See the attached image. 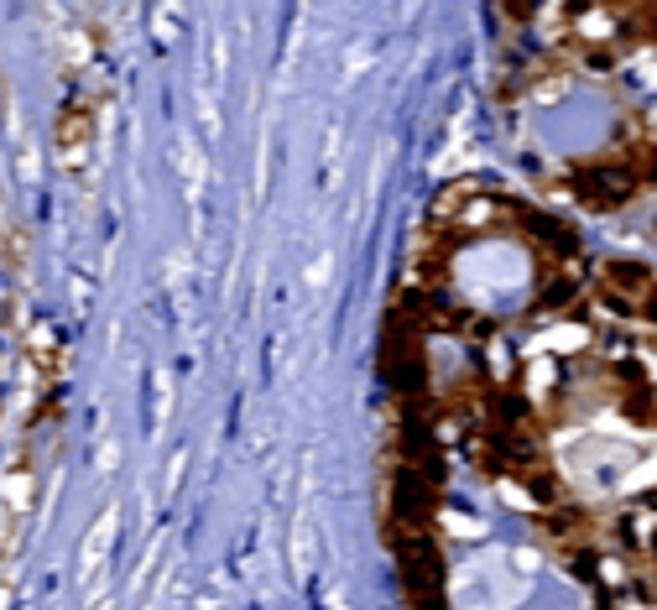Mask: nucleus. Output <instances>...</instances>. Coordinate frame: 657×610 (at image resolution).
Wrapping results in <instances>:
<instances>
[{
    "label": "nucleus",
    "instance_id": "f257e3e1",
    "mask_svg": "<svg viewBox=\"0 0 657 610\" xmlns=\"http://www.w3.org/2000/svg\"><path fill=\"white\" fill-rule=\"evenodd\" d=\"M569 188H574V199L600 209V214H616V209H626L641 193L637 172L626 168V157H585V162H574Z\"/></svg>",
    "mask_w": 657,
    "mask_h": 610
},
{
    "label": "nucleus",
    "instance_id": "f03ea898",
    "mask_svg": "<svg viewBox=\"0 0 657 610\" xmlns=\"http://www.w3.org/2000/svg\"><path fill=\"white\" fill-rule=\"evenodd\" d=\"M438 480H428V474L407 470V464H397L392 470V491H386V527L392 532H428V527H438Z\"/></svg>",
    "mask_w": 657,
    "mask_h": 610
},
{
    "label": "nucleus",
    "instance_id": "7ed1b4c3",
    "mask_svg": "<svg viewBox=\"0 0 657 610\" xmlns=\"http://www.w3.org/2000/svg\"><path fill=\"white\" fill-rule=\"evenodd\" d=\"M506 220L517 224L537 251H558V256L585 251V246H579V230H574L569 220H558L554 209H537V203H506Z\"/></svg>",
    "mask_w": 657,
    "mask_h": 610
},
{
    "label": "nucleus",
    "instance_id": "20e7f679",
    "mask_svg": "<svg viewBox=\"0 0 657 610\" xmlns=\"http://www.w3.org/2000/svg\"><path fill=\"white\" fill-rule=\"evenodd\" d=\"M89 141H94V104L84 94H69L63 110H58V126H52V147L63 157V168L79 172L89 157Z\"/></svg>",
    "mask_w": 657,
    "mask_h": 610
},
{
    "label": "nucleus",
    "instance_id": "39448f33",
    "mask_svg": "<svg viewBox=\"0 0 657 610\" xmlns=\"http://www.w3.org/2000/svg\"><path fill=\"white\" fill-rule=\"evenodd\" d=\"M537 532H543V538H548L558 553H564V548H574V542L595 538V511L579 507L574 496H564V501H554V507L537 511Z\"/></svg>",
    "mask_w": 657,
    "mask_h": 610
},
{
    "label": "nucleus",
    "instance_id": "423d86ee",
    "mask_svg": "<svg viewBox=\"0 0 657 610\" xmlns=\"http://www.w3.org/2000/svg\"><path fill=\"white\" fill-rule=\"evenodd\" d=\"M616 407H621L626 423L653 428L657 391H653V381H647V371H641V366H626V371H616Z\"/></svg>",
    "mask_w": 657,
    "mask_h": 610
},
{
    "label": "nucleus",
    "instance_id": "0eeeda50",
    "mask_svg": "<svg viewBox=\"0 0 657 610\" xmlns=\"http://www.w3.org/2000/svg\"><path fill=\"white\" fill-rule=\"evenodd\" d=\"M512 480H517L522 491L533 496L537 507H554V501H564V496H569L564 474H558V464L548 454H537V459H527V464H517V470H512Z\"/></svg>",
    "mask_w": 657,
    "mask_h": 610
},
{
    "label": "nucleus",
    "instance_id": "6e6552de",
    "mask_svg": "<svg viewBox=\"0 0 657 610\" xmlns=\"http://www.w3.org/2000/svg\"><path fill=\"white\" fill-rule=\"evenodd\" d=\"M595 282H600V288L626 292V298H641V292L657 282V277H653V267H647V261H631V256H606V261H600V271H595Z\"/></svg>",
    "mask_w": 657,
    "mask_h": 610
},
{
    "label": "nucleus",
    "instance_id": "1a4fd4ad",
    "mask_svg": "<svg viewBox=\"0 0 657 610\" xmlns=\"http://www.w3.org/2000/svg\"><path fill=\"white\" fill-rule=\"evenodd\" d=\"M564 48H569L589 73H616V68H621V52H626V48H610V42H585V37H574V32L564 37Z\"/></svg>",
    "mask_w": 657,
    "mask_h": 610
},
{
    "label": "nucleus",
    "instance_id": "9d476101",
    "mask_svg": "<svg viewBox=\"0 0 657 610\" xmlns=\"http://www.w3.org/2000/svg\"><path fill=\"white\" fill-rule=\"evenodd\" d=\"M626 168L641 188H657V136H626Z\"/></svg>",
    "mask_w": 657,
    "mask_h": 610
},
{
    "label": "nucleus",
    "instance_id": "9b49d317",
    "mask_svg": "<svg viewBox=\"0 0 657 610\" xmlns=\"http://www.w3.org/2000/svg\"><path fill=\"white\" fill-rule=\"evenodd\" d=\"M502 17L517 21V27H533V21H537V0H502Z\"/></svg>",
    "mask_w": 657,
    "mask_h": 610
},
{
    "label": "nucleus",
    "instance_id": "f8f14e48",
    "mask_svg": "<svg viewBox=\"0 0 657 610\" xmlns=\"http://www.w3.org/2000/svg\"><path fill=\"white\" fill-rule=\"evenodd\" d=\"M637 319H641V323H653V329H657V282L637 298Z\"/></svg>",
    "mask_w": 657,
    "mask_h": 610
},
{
    "label": "nucleus",
    "instance_id": "ddd939ff",
    "mask_svg": "<svg viewBox=\"0 0 657 610\" xmlns=\"http://www.w3.org/2000/svg\"><path fill=\"white\" fill-rule=\"evenodd\" d=\"M637 594L647 600V606H657V574L653 579H637Z\"/></svg>",
    "mask_w": 657,
    "mask_h": 610
},
{
    "label": "nucleus",
    "instance_id": "4468645a",
    "mask_svg": "<svg viewBox=\"0 0 657 610\" xmlns=\"http://www.w3.org/2000/svg\"><path fill=\"white\" fill-rule=\"evenodd\" d=\"M631 507H637V511H657V491H647V496H637V501H631Z\"/></svg>",
    "mask_w": 657,
    "mask_h": 610
},
{
    "label": "nucleus",
    "instance_id": "2eb2a0df",
    "mask_svg": "<svg viewBox=\"0 0 657 610\" xmlns=\"http://www.w3.org/2000/svg\"><path fill=\"white\" fill-rule=\"evenodd\" d=\"M641 553H653V559H657V527L647 532V542H641Z\"/></svg>",
    "mask_w": 657,
    "mask_h": 610
},
{
    "label": "nucleus",
    "instance_id": "dca6fc26",
    "mask_svg": "<svg viewBox=\"0 0 657 610\" xmlns=\"http://www.w3.org/2000/svg\"><path fill=\"white\" fill-rule=\"evenodd\" d=\"M653 428H657V418H653Z\"/></svg>",
    "mask_w": 657,
    "mask_h": 610
}]
</instances>
